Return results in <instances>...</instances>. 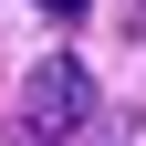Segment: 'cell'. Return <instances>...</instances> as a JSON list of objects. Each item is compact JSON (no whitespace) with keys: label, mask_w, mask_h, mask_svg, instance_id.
Returning <instances> with one entry per match:
<instances>
[{"label":"cell","mask_w":146,"mask_h":146,"mask_svg":"<svg viewBox=\"0 0 146 146\" xmlns=\"http://www.w3.org/2000/svg\"><path fill=\"white\" fill-rule=\"evenodd\" d=\"M94 115V73L73 63V52H52V63H31V84H21V136H73V125Z\"/></svg>","instance_id":"1"},{"label":"cell","mask_w":146,"mask_h":146,"mask_svg":"<svg viewBox=\"0 0 146 146\" xmlns=\"http://www.w3.org/2000/svg\"><path fill=\"white\" fill-rule=\"evenodd\" d=\"M31 11H52V21H84V11H94V0H31Z\"/></svg>","instance_id":"2"}]
</instances>
